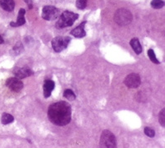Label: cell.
Here are the masks:
<instances>
[{"label":"cell","mask_w":165,"mask_h":148,"mask_svg":"<svg viewBox=\"0 0 165 148\" xmlns=\"http://www.w3.org/2000/svg\"><path fill=\"white\" fill-rule=\"evenodd\" d=\"M71 106L65 101H59L49 106L48 117L51 122L56 126H64L71 120Z\"/></svg>","instance_id":"obj_1"},{"label":"cell","mask_w":165,"mask_h":148,"mask_svg":"<svg viewBox=\"0 0 165 148\" xmlns=\"http://www.w3.org/2000/svg\"><path fill=\"white\" fill-rule=\"evenodd\" d=\"M78 14H74L73 12L65 11L60 15L58 22L56 23V27L58 28H66L73 24L75 20H78Z\"/></svg>","instance_id":"obj_2"},{"label":"cell","mask_w":165,"mask_h":148,"mask_svg":"<svg viewBox=\"0 0 165 148\" xmlns=\"http://www.w3.org/2000/svg\"><path fill=\"white\" fill-rule=\"evenodd\" d=\"M133 20V15L131 12L128 9H119L115 12L114 21L119 26L129 25Z\"/></svg>","instance_id":"obj_3"},{"label":"cell","mask_w":165,"mask_h":148,"mask_svg":"<svg viewBox=\"0 0 165 148\" xmlns=\"http://www.w3.org/2000/svg\"><path fill=\"white\" fill-rule=\"evenodd\" d=\"M100 146L102 147L113 148L117 146L115 136L109 130H104L100 137Z\"/></svg>","instance_id":"obj_4"},{"label":"cell","mask_w":165,"mask_h":148,"mask_svg":"<svg viewBox=\"0 0 165 148\" xmlns=\"http://www.w3.org/2000/svg\"><path fill=\"white\" fill-rule=\"evenodd\" d=\"M70 40H71V39L69 37L67 36H59L53 39L51 44H52V47H53V50L55 52H58V53L62 52L68 47V45L70 43Z\"/></svg>","instance_id":"obj_5"},{"label":"cell","mask_w":165,"mask_h":148,"mask_svg":"<svg viewBox=\"0 0 165 148\" xmlns=\"http://www.w3.org/2000/svg\"><path fill=\"white\" fill-rule=\"evenodd\" d=\"M59 14V9H56L54 6H45L43 8L42 18L45 20L51 21L57 19Z\"/></svg>","instance_id":"obj_6"},{"label":"cell","mask_w":165,"mask_h":148,"mask_svg":"<svg viewBox=\"0 0 165 148\" xmlns=\"http://www.w3.org/2000/svg\"><path fill=\"white\" fill-rule=\"evenodd\" d=\"M123 82L127 87L131 88V89H134V88H138L141 85V79L138 74L132 73L129 76H127Z\"/></svg>","instance_id":"obj_7"},{"label":"cell","mask_w":165,"mask_h":148,"mask_svg":"<svg viewBox=\"0 0 165 148\" xmlns=\"http://www.w3.org/2000/svg\"><path fill=\"white\" fill-rule=\"evenodd\" d=\"M6 85L14 92H19L20 90L23 88V83L22 82V81H20V79L17 78V77L8 79L6 81Z\"/></svg>","instance_id":"obj_8"},{"label":"cell","mask_w":165,"mask_h":148,"mask_svg":"<svg viewBox=\"0 0 165 148\" xmlns=\"http://www.w3.org/2000/svg\"><path fill=\"white\" fill-rule=\"evenodd\" d=\"M14 75L17 78L21 80V79H24L26 77H28V76L34 75V71L28 67L17 68V69L14 70Z\"/></svg>","instance_id":"obj_9"},{"label":"cell","mask_w":165,"mask_h":148,"mask_svg":"<svg viewBox=\"0 0 165 148\" xmlns=\"http://www.w3.org/2000/svg\"><path fill=\"white\" fill-rule=\"evenodd\" d=\"M55 88V84L51 80H46L43 84V95L45 98H48L51 95V93Z\"/></svg>","instance_id":"obj_10"},{"label":"cell","mask_w":165,"mask_h":148,"mask_svg":"<svg viewBox=\"0 0 165 148\" xmlns=\"http://www.w3.org/2000/svg\"><path fill=\"white\" fill-rule=\"evenodd\" d=\"M86 24V21H84L82 24H80L78 27L73 28V30L71 31L70 34L73 35L75 38H84L86 35V32L84 30V25Z\"/></svg>","instance_id":"obj_11"},{"label":"cell","mask_w":165,"mask_h":148,"mask_svg":"<svg viewBox=\"0 0 165 148\" xmlns=\"http://www.w3.org/2000/svg\"><path fill=\"white\" fill-rule=\"evenodd\" d=\"M1 8L7 12H11L14 9L15 3L14 0H0Z\"/></svg>","instance_id":"obj_12"},{"label":"cell","mask_w":165,"mask_h":148,"mask_svg":"<svg viewBox=\"0 0 165 148\" xmlns=\"http://www.w3.org/2000/svg\"><path fill=\"white\" fill-rule=\"evenodd\" d=\"M130 45H131V47L133 48L134 51L137 54H140L143 52L142 45H140L139 40H138L137 38H134V39H131V41H130Z\"/></svg>","instance_id":"obj_13"},{"label":"cell","mask_w":165,"mask_h":148,"mask_svg":"<svg viewBox=\"0 0 165 148\" xmlns=\"http://www.w3.org/2000/svg\"><path fill=\"white\" fill-rule=\"evenodd\" d=\"M14 117L12 115L9 114V113H3L2 115V117H1V122L3 125H8L10 123L14 122Z\"/></svg>","instance_id":"obj_14"},{"label":"cell","mask_w":165,"mask_h":148,"mask_svg":"<svg viewBox=\"0 0 165 148\" xmlns=\"http://www.w3.org/2000/svg\"><path fill=\"white\" fill-rule=\"evenodd\" d=\"M24 15H25V10L23 9H20L19 12V15H18L17 19V26H22L25 24V18H24Z\"/></svg>","instance_id":"obj_15"},{"label":"cell","mask_w":165,"mask_h":148,"mask_svg":"<svg viewBox=\"0 0 165 148\" xmlns=\"http://www.w3.org/2000/svg\"><path fill=\"white\" fill-rule=\"evenodd\" d=\"M64 96L67 100L68 101H74L76 99V95L74 94L72 89H65L64 92Z\"/></svg>","instance_id":"obj_16"},{"label":"cell","mask_w":165,"mask_h":148,"mask_svg":"<svg viewBox=\"0 0 165 148\" xmlns=\"http://www.w3.org/2000/svg\"><path fill=\"white\" fill-rule=\"evenodd\" d=\"M148 57H149V59H150V60H151V61L153 62V63H154V64H160V61H159V59H157L156 56H155V54H154V50H152V49H150V50H148Z\"/></svg>","instance_id":"obj_17"},{"label":"cell","mask_w":165,"mask_h":148,"mask_svg":"<svg viewBox=\"0 0 165 148\" xmlns=\"http://www.w3.org/2000/svg\"><path fill=\"white\" fill-rule=\"evenodd\" d=\"M151 6L154 9H161L164 6V2L163 0H153L151 2Z\"/></svg>","instance_id":"obj_18"},{"label":"cell","mask_w":165,"mask_h":148,"mask_svg":"<svg viewBox=\"0 0 165 148\" xmlns=\"http://www.w3.org/2000/svg\"><path fill=\"white\" fill-rule=\"evenodd\" d=\"M159 120L160 125L164 127L165 126V109H163L159 115Z\"/></svg>","instance_id":"obj_19"},{"label":"cell","mask_w":165,"mask_h":148,"mask_svg":"<svg viewBox=\"0 0 165 148\" xmlns=\"http://www.w3.org/2000/svg\"><path fill=\"white\" fill-rule=\"evenodd\" d=\"M76 6L78 9H84L87 6V0H77Z\"/></svg>","instance_id":"obj_20"},{"label":"cell","mask_w":165,"mask_h":148,"mask_svg":"<svg viewBox=\"0 0 165 148\" xmlns=\"http://www.w3.org/2000/svg\"><path fill=\"white\" fill-rule=\"evenodd\" d=\"M144 133H145L146 136H148V137H152V138L155 136V131L150 127H145L144 128Z\"/></svg>","instance_id":"obj_21"},{"label":"cell","mask_w":165,"mask_h":148,"mask_svg":"<svg viewBox=\"0 0 165 148\" xmlns=\"http://www.w3.org/2000/svg\"><path fill=\"white\" fill-rule=\"evenodd\" d=\"M24 2H25L28 6H29V9H32L33 8V5H32V3H33V0H24Z\"/></svg>","instance_id":"obj_22"},{"label":"cell","mask_w":165,"mask_h":148,"mask_svg":"<svg viewBox=\"0 0 165 148\" xmlns=\"http://www.w3.org/2000/svg\"><path fill=\"white\" fill-rule=\"evenodd\" d=\"M10 25H11L12 27H18L17 24H16L15 22H11V23H10Z\"/></svg>","instance_id":"obj_23"},{"label":"cell","mask_w":165,"mask_h":148,"mask_svg":"<svg viewBox=\"0 0 165 148\" xmlns=\"http://www.w3.org/2000/svg\"><path fill=\"white\" fill-rule=\"evenodd\" d=\"M3 42H4V40H3V37L0 35V45H2V44H3Z\"/></svg>","instance_id":"obj_24"}]
</instances>
